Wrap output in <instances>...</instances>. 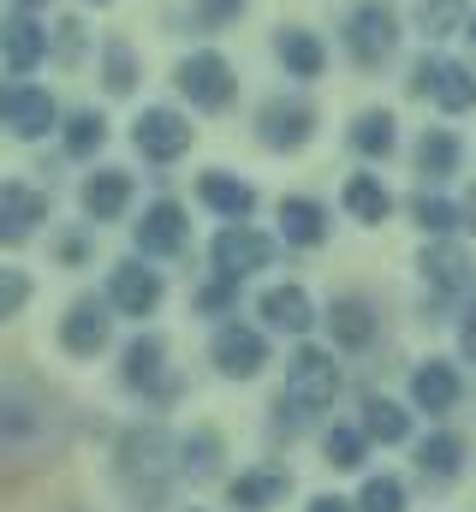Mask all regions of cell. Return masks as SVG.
<instances>
[{
    "label": "cell",
    "instance_id": "cell-1",
    "mask_svg": "<svg viewBox=\"0 0 476 512\" xmlns=\"http://www.w3.org/2000/svg\"><path fill=\"white\" fill-rule=\"evenodd\" d=\"M54 435V399L30 376H0V453H42Z\"/></svg>",
    "mask_w": 476,
    "mask_h": 512
},
{
    "label": "cell",
    "instance_id": "cell-2",
    "mask_svg": "<svg viewBox=\"0 0 476 512\" xmlns=\"http://www.w3.org/2000/svg\"><path fill=\"white\" fill-rule=\"evenodd\" d=\"M334 393H340L334 358H328L322 346H298V352H292V370H286V399H292L298 423H304V417H322V411L334 405Z\"/></svg>",
    "mask_w": 476,
    "mask_h": 512
},
{
    "label": "cell",
    "instance_id": "cell-3",
    "mask_svg": "<svg viewBox=\"0 0 476 512\" xmlns=\"http://www.w3.org/2000/svg\"><path fill=\"white\" fill-rule=\"evenodd\" d=\"M119 477H125V489L137 495V507H155V501L167 495V441H161V429H137V435L125 441Z\"/></svg>",
    "mask_w": 476,
    "mask_h": 512
},
{
    "label": "cell",
    "instance_id": "cell-4",
    "mask_svg": "<svg viewBox=\"0 0 476 512\" xmlns=\"http://www.w3.org/2000/svg\"><path fill=\"white\" fill-rule=\"evenodd\" d=\"M346 48H352L357 66H387L393 48H399V18L387 0H363L352 18H346Z\"/></svg>",
    "mask_w": 476,
    "mask_h": 512
},
{
    "label": "cell",
    "instance_id": "cell-5",
    "mask_svg": "<svg viewBox=\"0 0 476 512\" xmlns=\"http://www.w3.org/2000/svg\"><path fill=\"white\" fill-rule=\"evenodd\" d=\"M179 90L203 108V114H221V108H233L238 84H233V66L221 60V54H191V60H179Z\"/></svg>",
    "mask_w": 476,
    "mask_h": 512
},
{
    "label": "cell",
    "instance_id": "cell-6",
    "mask_svg": "<svg viewBox=\"0 0 476 512\" xmlns=\"http://www.w3.org/2000/svg\"><path fill=\"white\" fill-rule=\"evenodd\" d=\"M417 96H435L447 114H465L476 108V78L471 66H453V60H417V78H411Z\"/></svg>",
    "mask_w": 476,
    "mask_h": 512
},
{
    "label": "cell",
    "instance_id": "cell-7",
    "mask_svg": "<svg viewBox=\"0 0 476 512\" xmlns=\"http://www.w3.org/2000/svg\"><path fill=\"white\" fill-rule=\"evenodd\" d=\"M131 137H137V155H143V161H179V155L191 149V126H185L173 108H149V114H137Z\"/></svg>",
    "mask_w": 476,
    "mask_h": 512
},
{
    "label": "cell",
    "instance_id": "cell-8",
    "mask_svg": "<svg viewBox=\"0 0 476 512\" xmlns=\"http://www.w3.org/2000/svg\"><path fill=\"white\" fill-rule=\"evenodd\" d=\"M42 221H48V197H42L36 185L6 179V185H0V245H24Z\"/></svg>",
    "mask_w": 476,
    "mask_h": 512
},
{
    "label": "cell",
    "instance_id": "cell-9",
    "mask_svg": "<svg viewBox=\"0 0 476 512\" xmlns=\"http://www.w3.org/2000/svg\"><path fill=\"white\" fill-rule=\"evenodd\" d=\"M215 268L227 274V280H244V274H256V268H268L274 262V239H262L256 227H227V233H215Z\"/></svg>",
    "mask_w": 476,
    "mask_h": 512
},
{
    "label": "cell",
    "instance_id": "cell-10",
    "mask_svg": "<svg viewBox=\"0 0 476 512\" xmlns=\"http://www.w3.org/2000/svg\"><path fill=\"white\" fill-rule=\"evenodd\" d=\"M54 96L48 90H36V84H12V90H0V126L18 131V137H42V131L54 126Z\"/></svg>",
    "mask_w": 476,
    "mask_h": 512
},
{
    "label": "cell",
    "instance_id": "cell-11",
    "mask_svg": "<svg viewBox=\"0 0 476 512\" xmlns=\"http://www.w3.org/2000/svg\"><path fill=\"white\" fill-rule=\"evenodd\" d=\"M215 364H221V376H256L262 364H268V340L256 334V328H244V322H227L221 334H215Z\"/></svg>",
    "mask_w": 476,
    "mask_h": 512
},
{
    "label": "cell",
    "instance_id": "cell-12",
    "mask_svg": "<svg viewBox=\"0 0 476 512\" xmlns=\"http://www.w3.org/2000/svg\"><path fill=\"white\" fill-rule=\"evenodd\" d=\"M310 126H316V114H310L304 102H292V96L262 102V114H256V131H262L268 149H298V143H310Z\"/></svg>",
    "mask_w": 476,
    "mask_h": 512
},
{
    "label": "cell",
    "instance_id": "cell-13",
    "mask_svg": "<svg viewBox=\"0 0 476 512\" xmlns=\"http://www.w3.org/2000/svg\"><path fill=\"white\" fill-rule=\"evenodd\" d=\"M108 298H114L119 316H149L161 304V280L143 262H119L114 274H108Z\"/></svg>",
    "mask_w": 476,
    "mask_h": 512
},
{
    "label": "cell",
    "instance_id": "cell-14",
    "mask_svg": "<svg viewBox=\"0 0 476 512\" xmlns=\"http://www.w3.org/2000/svg\"><path fill=\"white\" fill-rule=\"evenodd\" d=\"M60 346H66L72 358H96V352L108 346V310H102L96 298L72 304V310L60 316Z\"/></svg>",
    "mask_w": 476,
    "mask_h": 512
},
{
    "label": "cell",
    "instance_id": "cell-15",
    "mask_svg": "<svg viewBox=\"0 0 476 512\" xmlns=\"http://www.w3.org/2000/svg\"><path fill=\"white\" fill-rule=\"evenodd\" d=\"M137 245L149 256H179L185 251V209L179 203H149L143 209V221H137Z\"/></svg>",
    "mask_w": 476,
    "mask_h": 512
},
{
    "label": "cell",
    "instance_id": "cell-16",
    "mask_svg": "<svg viewBox=\"0 0 476 512\" xmlns=\"http://www.w3.org/2000/svg\"><path fill=\"white\" fill-rule=\"evenodd\" d=\"M417 268H423V280L441 292V298H453V292H471V256L459 251L453 239H441V245H429V251L417 256Z\"/></svg>",
    "mask_w": 476,
    "mask_h": 512
},
{
    "label": "cell",
    "instance_id": "cell-17",
    "mask_svg": "<svg viewBox=\"0 0 476 512\" xmlns=\"http://www.w3.org/2000/svg\"><path fill=\"white\" fill-rule=\"evenodd\" d=\"M286 489H292V477L280 471V465H262V471H244L233 489H227V501L238 512H268L274 501H286Z\"/></svg>",
    "mask_w": 476,
    "mask_h": 512
},
{
    "label": "cell",
    "instance_id": "cell-18",
    "mask_svg": "<svg viewBox=\"0 0 476 512\" xmlns=\"http://www.w3.org/2000/svg\"><path fill=\"white\" fill-rule=\"evenodd\" d=\"M0 54H6V72H36L42 66V54H48V36L30 24V18H6V30H0Z\"/></svg>",
    "mask_w": 476,
    "mask_h": 512
},
{
    "label": "cell",
    "instance_id": "cell-19",
    "mask_svg": "<svg viewBox=\"0 0 476 512\" xmlns=\"http://www.w3.org/2000/svg\"><path fill=\"white\" fill-rule=\"evenodd\" d=\"M125 203H131V173H90V185H84V215L90 221H119L125 215Z\"/></svg>",
    "mask_w": 476,
    "mask_h": 512
},
{
    "label": "cell",
    "instance_id": "cell-20",
    "mask_svg": "<svg viewBox=\"0 0 476 512\" xmlns=\"http://www.w3.org/2000/svg\"><path fill=\"white\" fill-rule=\"evenodd\" d=\"M280 227H286V239H292L298 251H310V245L328 239V215H322V203H310V197H286V203H280Z\"/></svg>",
    "mask_w": 476,
    "mask_h": 512
},
{
    "label": "cell",
    "instance_id": "cell-21",
    "mask_svg": "<svg viewBox=\"0 0 476 512\" xmlns=\"http://www.w3.org/2000/svg\"><path fill=\"white\" fill-rule=\"evenodd\" d=\"M197 197H203L215 215H227V221H238V215H250V209H256V191H250V185H238L233 173H203V179H197Z\"/></svg>",
    "mask_w": 476,
    "mask_h": 512
},
{
    "label": "cell",
    "instance_id": "cell-22",
    "mask_svg": "<svg viewBox=\"0 0 476 512\" xmlns=\"http://www.w3.org/2000/svg\"><path fill=\"white\" fill-rule=\"evenodd\" d=\"M411 393H417V405H423V411H435V417H441V411H453V405H459V370H453V364H423V370H417V382H411Z\"/></svg>",
    "mask_w": 476,
    "mask_h": 512
},
{
    "label": "cell",
    "instance_id": "cell-23",
    "mask_svg": "<svg viewBox=\"0 0 476 512\" xmlns=\"http://www.w3.org/2000/svg\"><path fill=\"white\" fill-rule=\"evenodd\" d=\"M328 328H334V340L340 346H369L375 340V310L363 304V298H334V310H328Z\"/></svg>",
    "mask_w": 476,
    "mask_h": 512
},
{
    "label": "cell",
    "instance_id": "cell-24",
    "mask_svg": "<svg viewBox=\"0 0 476 512\" xmlns=\"http://www.w3.org/2000/svg\"><path fill=\"white\" fill-rule=\"evenodd\" d=\"M262 316H268V328L304 334V328H310V298H304V286H274V292H262Z\"/></svg>",
    "mask_w": 476,
    "mask_h": 512
},
{
    "label": "cell",
    "instance_id": "cell-25",
    "mask_svg": "<svg viewBox=\"0 0 476 512\" xmlns=\"http://www.w3.org/2000/svg\"><path fill=\"white\" fill-rule=\"evenodd\" d=\"M280 60H286L292 78H322V66H328L322 42H316L310 30H280Z\"/></svg>",
    "mask_w": 476,
    "mask_h": 512
},
{
    "label": "cell",
    "instance_id": "cell-26",
    "mask_svg": "<svg viewBox=\"0 0 476 512\" xmlns=\"http://www.w3.org/2000/svg\"><path fill=\"white\" fill-rule=\"evenodd\" d=\"M363 435H369V441H387V447H399V441L411 435V417H405L393 399H369V405H363Z\"/></svg>",
    "mask_w": 476,
    "mask_h": 512
},
{
    "label": "cell",
    "instance_id": "cell-27",
    "mask_svg": "<svg viewBox=\"0 0 476 512\" xmlns=\"http://www.w3.org/2000/svg\"><path fill=\"white\" fill-rule=\"evenodd\" d=\"M417 465H423L429 477L453 483V477H459V465H465V441H459V435H429V441L417 447Z\"/></svg>",
    "mask_w": 476,
    "mask_h": 512
},
{
    "label": "cell",
    "instance_id": "cell-28",
    "mask_svg": "<svg viewBox=\"0 0 476 512\" xmlns=\"http://www.w3.org/2000/svg\"><path fill=\"white\" fill-rule=\"evenodd\" d=\"M161 358H167V346H161L155 334L131 340V346H125V382H131V387H155V376H161Z\"/></svg>",
    "mask_w": 476,
    "mask_h": 512
},
{
    "label": "cell",
    "instance_id": "cell-29",
    "mask_svg": "<svg viewBox=\"0 0 476 512\" xmlns=\"http://www.w3.org/2000/svg\"><path fill=\"white\" fill-rule=\"evenodd\" d=\"M393 143H399V126H393V114H363L352 126V149L357 155H393Z\"/></svg>",
    "mask_w": 476,
    "mask_h": 512
},
{
    "label": "cell",
    "instance_id": "cell-30",
    "mask_svg": "<svg viewBox=\"0 0 476 512\" xmlns=\"http://www.w3.org/2000/svg\"><path fill=\"white\" fill-rule=\"evenodd\" d=\"M453 167H459V137H453V131H429V137L417 143V173L447 179Z\"/></svg>",
    "mask_w": 476,
    "mask_h": 512
},
{
    "label": "cell",
    "instance_id": "cell-31",
    "mask_svg": "<svg viewBox=\"0 0 476 512\" xmlns=\"http://www.w3.org/2000/svg\"><path fill=\"white\" fill-rule=\"evenodd\" d=\"M346 209H352L357 221H387V209H393V197L369 179V173H352L346 179Z\"/></svg>",
    "mask_w": 476,
    "mask_h": 512
},
{
    "label": "cell",
    "instance_id": "cell-32",
    "mask_svg": "<svg viewBox=\"0 0 476 512\" xmlns=\"http://www.w3.org/2000/svg\"><path fill=\"white\" fill-rule=\"evenodd\" d=\"M459 18H465V0H417V30L423 36H453L459 30Z\"/></svg>",
    "mask_w": 476,
    "mask_h": 512
},
{
    "label": "cell",
    "instance_id": "cell-33",
    "mask_svg": "<svg viewBox=\"0 0 476 512\" xmlns=\"http://www.w3.org/2000/svg\"><path fill=\"white\" fill-rule=\"evenodd\" d=\"M102 84H108L114 96H131V90H137V54H131L125 42H108V54H102Z\"/></svg>",
    "mask_w": 476,
    "mask_h": 512
},
{
    "label": "cell",
    "instance_id": "cell-34",
    "mask_svg": "<svg viewBox=\"0 0 476 512\" xmlns=\"http://www.w3.org/2000/svg\"><path fill=\"white\" fill-rule=\"evenodd\" d=\"M215 465H221V435H215V429L185 435V477H209Z\"/></svg>",
    "mask_w": 476,
    "mask_h": 512
},
{
    "label": "cell",
    "instance_id": "cell-35",
    "mask_svg": "<svg viewBox=\"0 0 476 512\" xmlns=\"http://www.w3.org/2000/svg\"><path fill=\"white\" fill-rule=\"evenodd\" d=\"M411 215H417V227H423V233H435V239H447V233L459 227V209H453L447 197H417V203H411Z\"/></svg>",
    "mask_w": 476,
    "mask_h": 512
},
{
    "label": "cell",
    "instance_id": "cell-36",
    "mask_svg": "<svg viewBox=\"0 0 476 512\" xmlns=\"http://www.w3.org/2000/svg\"><path fill=\"white\" fill-rule=\"evenodd\" d=\"M357 512H405V483H399V477H375V483H363Z\"/></svg>",
    "mask_w": 476,
    "mask_h": 512
},
{
    "label": "cell",
    "instance_id": "cell-37",
    "mask_svg": "<svg viewBox=\"0 0 476 512\" xmlns=\"http://www.w3.org/2000/svg\"><path fill=\"white\" fill-rule=\"evenodd\" d=\"M102 137H108L102 114H72V120H66V149H72V155H96Z\"/></svg>",
    "mask_w": 476,
    "mask_h": 512
},
{
    "label": "cell",
    "instance_id": "cell-38",
    "mask_svg": "<svg viewBox=\"0 0 476 512\" xmlns=\"http://www.w3.org/2000/svg\"><path fill=\"white\" fill-rule=\"evenodd\" d=\"M328 465L334 471H357L363 465V429H328Z\"/></svg>",
    "mask_w": 476,
    "mask_h": 512
},
{
    "label": "cell",
    "instance_id": "cell-39",
    "mask_svg": "<svg viewBox=\"0 0 476 512\" xmlns=\"http://www.w3.org/2000/svg\"><path fill=\"white\" fill-rule=\"evenodd\" d=\"M24 304H30V274L0 268V322H6V316H18Z\"/></svg>",
    "mask_w": 476,
    "mask_h": 512
},
{
    "label": "cell",
    "instance_id": "cell-40",
    "mask_svg": "<svg viewBox=\"0 0 476 512\" xmlns=\"http://www.w3.org/2000/svg\"><path fill=\"white\" fill-rule=\"evenodd\" d=\"M233 310V280L221 274V280H209V286H197V316H227Z\"/></svg>",
    "mask_w": 476,
    "mask_h": 512
},
{
    "label": "cell",
    "instance_id": "cell-41",
    "mask_svg": "<svg viewBox=\"0 0 476 512\" xmlns=\"http://www.w3.org/2000/svg\"><path fill=\"white\" fill-rule=\"evenodd\" d=\"M238 12H244V0H197V24H203V30H221V24H233Z\"/></svg>",
    "mask_w": 476,
    "mask_h": 512
},
{
    "label": "cell",
    "instance_id": "cell-42",
    "mask_svg": "<svg viewBox=\"0 0 476 512\" xmlns=\"http://www.w3.org/2000/svg\"><path fill=\"white\" fill-rule=\"evenodd\" d=\"M54 54H60V60H78V54H84V24H78V18H60V36H54Z\"/></svg>",
    "mask_w": 476,
    "mask_h": 512
},
{
    "label": "cell",
    "instance_id": "cell-43",
    "mask_svg": "<svg viewBox=\"0 0 476 512\" xmlns=\"http://www.w3.org/2000/svg\"><path fill=\"white\" fill-rule=\"evenodd\" d=\"M459 346H465V358H476V304H471V316H465V334H459Z\"/></svg>",
    "mask_w": 476,
    "mask_h": 512
},
{
    "label": "cell",
    "instance_id": "cell-44",
    "mask_svg": "<svg viewBox=\"0 0 476 512\" xmlns=\"http://www.w3.org/2000/svg\"><path fill=\"white\" fill-rule=\"evenodd\" d=\"M60 256H66V262H84V239H78V233H72V239H60Z\"/></svg>",
    "mask_w": 476,
    "mask_h": 512
},
{
    "label": "cell",
    "instance_id": "cell-45",
    "mask_svg": "<svg viewBox=\"0 0 476 512\" xmlns=\"http://www.w3.org/2000/svg\"><path fill=\"white\" fill-rule=\"evenodd\" d=\"M310 512H352V507H346V501H334V495H316V501H310Z\"/></svg>",
    "mask_w": 476,
    "mask_h": 512
},
{
    "label": "cell",
    "instance_id": "cell-46",
    "mask_svg": "<svg viewBox=\"0 0 476 512\" xmlns=\"http://www.w3.org/2000/svg\"><path fill=\"white\" fill-rule=\"evenodd\" d=\"M465 221L476 227V185H471V203H465Z\"/></svg>",
    "mask_w": 476,
    "mask_h": 512
},
{
    "label": "cell",
    "instance_id": "cell-47",
    "mask_svg": "<svg viewBox=\"0 0 476 512\" xmlns=\"http://www.w3.org/2000/svg\"><path fill=\"white\" fill-rule=\"evenodd\" d=\"M471 48H476V18H471Z\"/></svg>",
    "mask_w": 476,
    "mask_h": 512
}]
</instances>
